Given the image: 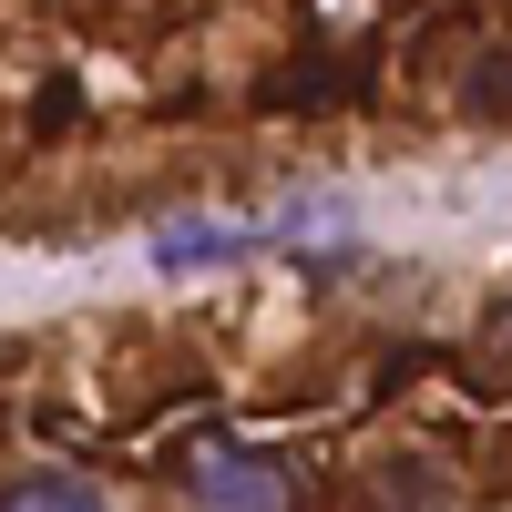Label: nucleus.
Here are the masks:
<instances>
[{
  "instance_id": "nucleus-1",
  "label": "nucleus",
  "mask_w": 512,
  "mask_h": 512,
  "mask_svg": "<svg viewBox=\"0 0 512 512\" xmlns=\"http://www.w3.org/2000/svg\"><path fill=\"white\" fill-rule=\"evenodd\" d=\"M185 482H195L205 512H297V482L277 472L267 451H226V441H216V451L185 461Z\"/></svg>"
},
{
  "instance_id": "nucleus-2",
  "label": "nucleus",
  "mask_w": 512,
  "mask_h": 512,
  "mask_svg": "<svg viewBox=\"0 0 512 512\" xmlns=\"http://www.w3.org/2000/svg\"><path fill=\"white\" fill-rule=\"evenodd\" d=\"M256 226H164L154 236V267H216V256H246Z\"/></svg>"
},
{
  "instance_id": "nucleus-3",
  "label": "nucleus",
  "mask_w": 512,
  "mask_h": 512,
  "mask_svg": "<svg viewBox=\"0 0 512 512\" xmlns=\"http://www.w3.org/2000/svg\"><path fill=\"white\" fill-rule=\"evenodd\" d=\"M0 512H103V492L72 482V472H31V482L0 492Z\"/></svg>"
},
{
  "instance_id": "nucleus-4",
  "label": "nucleus",
  "mask_w": 512,
  "mask_h": 512,
  "mask_svg": "<svg viewBox=\"0 0 512 512\" xmlns=\"http://www.w3.org/2000/svg\"><path fill=\"white\" fill-rule=\"evenodd\" d=\"M472 103H482V113H512V62H502V72H482V82H472Z\"/></svg>"
},
{
  "instance_id": "nucleus-5",
  "label": "nucleus",
  "mask_w": 512,
  "mask_h": 512,
  "mask_svg": "<svg viewBox=\"0 0 512 512\" xmlns=\"http://www.w3.org/2000/svg\"><path fill=\"white\" fill-rule=\"evenodd\" d=\"M492 359H512V308H502V318H492Z\"/></svg>"
}]
</instances>
